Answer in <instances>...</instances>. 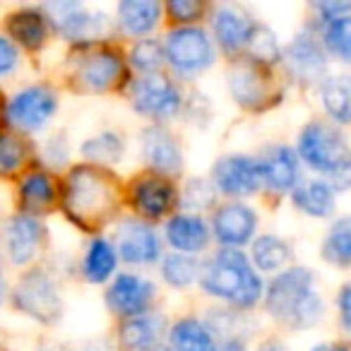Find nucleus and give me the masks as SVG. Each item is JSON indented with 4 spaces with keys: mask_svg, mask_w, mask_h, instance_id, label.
I'll return each instance as SVG.
<instances>
[{
    "mask_svg": "<svg viewBox=\"0 0 351 351\" xmlns=\"http://www.w3.org/2000/svg\"><path fill=\"white\" fill-rule=\"evenodd\" d=\"M63 215L77 229L99 234L121 210V183L111 171L94 164L75 166L60 188Z\"/></svg>",
    "mask_w": 351,
    "mask_h": 351,
    "instance_id": "f257e3e1",
    "label": "nucleus"
},
{
    "mask_svg": "<svg viewBox=\"0 0 351 351\" xmlns=\"http://www.w3.org/2000/svg\"><path fill=\"white\" fill-rule=\"evenodd\" d=\"M265 308L287 330H311L325 315L322 296L315 291V272L287 267L265 287Z\"/></svg>",
    "mask_w": 351,
    "mask_h": 351,
    "instance_id": "f03ea898",
    "label": "nucleus"
},
{
    "mask_svg": "<svg viewBox=\"0 0 351 351\" xmlns=\"http://www.w3.org/2000/svg\"><path fill=\"white\" fill-rule=\"evenodd\" d=\"M200 287L205 293L224 301L239 313L253 311L265 298V284L245 253L221 248L202 265Z\"/></svg>",
    "mask_w": 351,
    "mask_h": 351,
    "instance_id": "7ed1b4c3",
    "label": "nucleus"
},
{
    "mask_svg": "<svg viewBox=\"0 0 351 351\" xmlns=\"http://www.w3.org/2000/svg\"><path fill=\"white\" fill-rule=\"evenodd\" d=\"M296 154L308 169L325 176L337 193L351 191V147L330 121H311L298 132Z\"/></svg>",
    "mask_w": 351,
    "mask_h": 351,
    "instance_id": "20e7f679",
    "label": "nucleus"
},
{
    "mask_svg": "<svg viewBox=\"0 0 351 351\" xmlns=\"http://www.w3.org/2000/svg\"><path fill=\"white\" fill-rule=\"evenodd\" d=\"M164 58L183 77H195L215 65L217 49L200 25L173 27L164 39Z\"/></svg>",
    "mask_w": 351,
    "mask_h": 351,
    "instance_id": "39448f33",
    "label": "nucleus"
},
{
    "mask_svg": "<svg viewBox=\"0 0 351 351\" xmlns=\"http://www.w3.org/2000/svg\"><path fill=\"white\" fill-rule=\"evenodd\" d=\"M12 303L20 313L29 315L41 325H56L63 317V298H60L56 277L44 267H32L17 282L12 291Z\"/></svg>",
    "mask_w": 351,
    "mask_h": 351,
    "instance_id": "423d86ee",
    "label": "nucleus"
},
{
    "mask_svg": "<svg viewBox=\"0 0 351 351\" xmlns=\"http://www.w3.org/2000/svg\"><path fill=\"white\" fill-rule=\"evenodd\" d=\"M226 84H229L231 99L245 111H265L272 106L274 97H282L272 65L258 63L253 58L236 60V65H231L229 70Z\"/></svg>",
    "mask_w": 351,
    "mask_h": 351,
    "instance_id": "0eeeda50",
    "label": "nucleus"
},
{
    "mask_svg": "<svg viewBox=\"0 0 351 351\" xmlns=\"http://www.w3.org/2000/svg\"><path fill=\"white\" fill-rule=\"evenodd\" d=\"M73 77L80 92L108 94L125 82V58L111 46H87V51H82L75 60Z\"/></svg>",
    "mask_w": 351,
    "mask_h": 351,
    "instance_id": "6e6552de",
    "label": "nucleus"
},
{
    "mask_svg": "<svg viewBox=\"0 0 351 351\" xmlns=\"http://www.w3.org/2000/svg\"><path fill=\"white\" fill-rule=\"evenodd\" d=\"M130 104L140 116L164 125V121H171L181 113L183 97L181 89L169 75H142L130 82Z\"/></svg>",
    "mask_w": 351,
    "mask_h": 351,
    "instance_id": "1a4fd4ad",
    "label": "nucleus"
},
{
    "mask_svg": "<svg viewBox=\"0 0 351 351\" xmlns=\"http://www.w3.org/2000/svg\"><path fill=\"white\" fill-rule=\"evenodd\" d=\"M44 12L49 15L51 25H56L58 34L73 44L92 46L94 41L104 39L111 29V20L104 12L87 10L80 3H56L44 5Z\"/></svg>",
    "mask_w": 351,
    "mask_h": 351,
    "instance_id": "9d476101",
    "label": "nucleus"
},
{
    "mask_svg": "<svg viewBox=\"0 0 351 351\" xmlns=\"http://www.w3.org/2000/svg\"><path fill=\"white\" fill-rule=\"evenodd\" d=\"M58 94L49 84H32L15 94L5 106V121L22 132H39L53 121Z\"/></svg>",
    "mask_w": 351,
    "mask_h": 351,
    "instance_id": "9b49d317",
    "label": "nucleus"
},
{
    "mask_svg": "<svg viewBox=\"0 0 351 351\" xmlns=\"http://www.w3.org/2000/svg\"><path fill=\"white\" fill-rule=\"evenodd\" d=\"M212 186L217 188V193L234 200L260 193L265 188V181L258 156L226 154L217 159V164L212 166Z\"/></svg>",
    "mask_w": 351,
    "mask_h": 351,
    "instance_id": "f8f14e48",
    "label": "nucleus"
},
{
    "mask_svg": "<svg viewBox=\"0 0 351 351\" xmlns=\"http://www.w3.org/2000/svg\"><path fill=\"white\" fill-rule=\"evenodd\" d=\"M128 200L135 210V217L142 221L169 219L171 212L178 207V188L171 183V178L156 173H145L130 183Z\"/></svg>",
    "mask_w": 351,
    "mask_h": 351,
    "instance_id": "ddd939ff",
    "label": "nucleus"
},
{
    "mask_svg": "<svg viewBox=\"0 0 351 351\" xmlns=\"http://www.w3.org/2000/svg\"><path fill=\"white\" fill-rule=\"evenodd\" d=\"M282 58L287 63V70L298 82H317L327 77V63L330 56L325 53L322 41L311 29H303L289 41V46L282 51Z\"/></svg>",
    "mask_w": 351,
    "mask_h": 351,
    "instance_id": "4468645a",
    "label": "nucleus"
},
{
    "mask_svg": "<svg viewBox=\"0 0 351 351\" xmlns=\"http://www.w3.org/2000/svg\"><path fill=\"white\" fill-rule=\"evenodd\" d=\"M113 245L121 260L130 265H154L161 258V239L149 221L137 217L121 219L113 234Z\"/></svg>",
    "mask_w": 351,
    "mask_h": 351,
    "instance_id": "2eb2a0df",
    "label": "nucleus"
},
{
    "mask_svg": "<svg viewBox=\"0 0 351 351\" xmlns=\"http://www.w3.org/2000/svg\"><path fill=\"white\" fill-rule=\"evenodd\" d=\"M154 284L145 279L142 274L123 272L113 277V282L106 289V306L113 315L123 317H137L149 313L152 301H154Z\"/></svg>",
    "mask_w": 351,
    "mask_h": 351,
    "instance_id": "dca6fc26",
    "label": "nucleus"
},
{
    "mask_svg": "<svg viewBox=\"0 0 351 351\" xmlns=\"http://www.w3.org/2000/svg\"><path fill=\"white\" fill-rule=\"evenodd\" d=\"M210 231L224 248H241L250 243L258 231V212L245 202H224L212 215Z\"/></svg>",
    "mask_w": 351,
    "mask_h": 351,
    "instance_id": "f3484780",
    "label": "nucleus"
},
{
    "mask_svg": "<svg viewBox=\"0 0 351 351\" xmlns=\"http://www.w3.org/2000/svg\"><path fill=\"white\" fill-rule=\"evenodd\" d=\"M140 152L145 164L149 166L152 173L173 178L183 171V149L178 145L171 130H166L159 123H152L142 130Z\"/></svg>",
    "mask_w": 351,
    "mask_h": 351,
    "instance_id": "a211bd4d",
    "label": "nucleus"
},
{
    "mask_svg": "<svg viewBox=\"0 0 351 351\" xmlns=\"http://www.w3.org/2000/svg\"><path fill=\"white\" fill-rule=\"evenodd\" d=\"M3 243H5L8 260L15 267H27L41 253V245H44V224L36 217L20 215L17 212L15 217L8 219Z\"/></svg>",
    "mask_w": 351,
    "mask_h": 351,
    "instance_id": "6ab92c4d",
    "label": "nucleus"
},
{
    "mask_svg": "<svg viewBox=\"0 0 351 351\" xmlns=\"http://www.w3.org/2000/svg\"><path fill=\"white\" fill-rule=\"evenodd\" d=\"M258 22L239 5H217L212 10V34L224 53L239 56L248 49V41Z\"/></svg>",
    "mask_w": 351,
    "mask_h": 351,
    "instance_id": "aec40b11",
    "label": "nucleus"
},
{
    "mask_svg": "<svg viewBox=\"0 0 351 351\" xmlns=\"http://www.w3.org/2000/svg\"><path fill=\"white\" fill-rule=\"evenodd\" d=\"M260 169H263V181L267 191L277 195H291L293 188L301 183V159L296 149L289 145H272L258 156Z\"/></svg>",
    "mask_w": 351,
    "mask_h": 351,
    "instance_id": "412c9836",
    "label": "nucleus"
},
{
    "mask_svg": "<svg viewBox=\"0 0 351 351\" xmlns=\"http://www.w3.org/2000/svg\"><path fill=\"white\" fill-rule=\"evenodd\" d=\"M164 236L173 253L183 255H197L210 245L212 231L210 224L202 219V215H188V212H178L166 219Z\"/></svg>",
    "mask_w": 351,
    "mask_h": 351,
    "instance_id": "4be33fe9",
    "label": "nucleus"
},
{
    "mask_svg": "<svg viewBox=\"0 0 351 351\" xmlns=\"http://www.w3.org/2000/svg\"><path fill=\"white\" fill-rule=\"evenodd\" d=\"M58 197L60 195L56 191V181L51 178L49 171H32L22 178L20 188H17L20 215H29L36 217V219L41 215H49Z\"/></svg>",
    "mask_w": 351,
    "mask_h": 351,
    "instance_id": "5701e85b",
    "label": "nucleus"
},
{
    "mask_svg": "<svg viewBox=\"0 0 351 351\" xmlns=\"http://www.w3.org/2000/svg\"><path fill=\"white\" fill-rule=\"evenodd\" d=\"M166 335H169V330H166L164 315L145 313V315L123 320L118 325L116 339L123 351H137V349H149V346L164 344Z\"/></svg>",
    "mask_w": 351,
    "mask_h": 351,
    "instance_id": "b1692460",
    "label": "nucleus"
},
{
    "mask_svg": "<svg viewBox=\"0 0 351 351\" xmlns=\"http://www.w3.org/2000/svg\"><path fill=\"white\" fill-rule=\"evenodd\" d=\"M49 29L51 20L44 8H22L8 17V34L27 51H39L49 39Z\"/></svg>",
    "mask_w": 351,
    "mask_h": 351,
    "instance_id": "393cba45",
    "label": "nucleus"
},
{
    "mask_svg": "<svg viewBox=\"0 0 351 351\" xmlns=\"http://www.w3.org/2000/svg\"><path fill=\"white\" fill-rule=\"evenodd\" d=\"M291 205L313 219H330L337 210V191L325 181H301L291 193Z\"/></svg>",
    "mask_w": 351,
    "mask_h": 351,
    "instance_id": "a878e982",
    "label": "nucleus"
},
{
    "mask_svg": "<svg viewBox=\"0 0 351 351\" xmlns=\"http://www.w3.org/2000/svg\"><path fill=\"white\" fill-rule=\"evenodd\" d=\"M161 12L164 8L152 0H125L116 8V25L125 36L142 39L156 29V25L161 22Z\"/></svg>",
    "mask_w": 351,
    "mask_h": 351,
    "instance_id": "bb28decb",
    "label": "nucleus"
},
{
    "mask_svg": "<svg viewBox=\"0 0 351 351\" xmlns=\"http://www.w3.org/2000/svg\"><path fill=\"white\" fill-rule=\"evenodd\" d=\"M317 94L332 125H351V75H327L317 84Z\"/></svg>",
    "mask_w": 351,
    "mask_h": 351,
    "instance_id": "cd10ccee",
    "label": "nucleus"
},
{
    "mask_svg": "<svg viewBox=\"0 0 351 351\" xmlns=\"http://www.w3.org/2000/svg\"><path fill=\"white\" fill-rule=\"evenodd\" d=\"M169 351H219L215 332L197 317H181L169 327Z\"/></svg>",
    "mask_w": 351,
    "mask_h": 351,
    "instance_id": "c85d7f7f",
    "label": "nucleus"
},
{
    "mask_svg": "<svg viewBox=\"0 0 351 351\" xmlns=\"http://www.w3.org/2000/svg\"><path fill=\"white\" fill-rule=\"evenodd\" d=\"M118 267V253L116 245L111 243L104 236H97L87 243V250L82 255V277L87 279L89 284H104L108 279H113Z\"/></svg>",
    "mask_w": 351,
    "mask_h": 351,
    "instance_id": "c756f323",
    "label": "nucleus"
},
{
    "mask_svg": "<svg viewBox=\"0 0 351 351\" xmlns=\"http://www.w3.org/2000/svg\"><path fill=\"white\" fill-rule=\"evenodd\" d=\"M291 245L277 234H263L250 245V263L267 274H279L291 263Z\"/></svg>",
    "mask_w": 351,
    "mask_h": 351,
    "instance_id": "7c9ffc66",
    "label": "nucleus"
},
{
    "mask_svg": "<svg viewBox=\"0 0 351 351\" xmlns=\"http://www.w3.org/2000/svg\"><path fill=\"white\" fill-rule=\"evenodd\" d=\"M320 258L332 267H351V215H344L332 221L327 234L322 236Z\"/></svg>",
    "mask_w": 351,
    "mask_h": 351,
    "instance_id": "2f4dec72",
    "label": "nucleus"
},
{
    "mask_svg": "<svg viewBox=\"0 0 351 351\" xmlns=\"http://www.w3.org/2000/svg\"><path fill=\"white\" fill-rule=\"evenodd\" d=\"M82 154L94 166H111L125 156V137L118 130H101L82 142Z\"/></svg>",
    "mask_w": 351,
    "mask_h": 351,
    "instance_id": "473e14b6",
    "label": "nucleus"
},
{
    "mask_svg": "<svg viewBox=\"0 0 351 351\" xmlns=\"http://www.w3.org/2000/svg\"><path fill=\"white\" fill-rule=\"evenodd\" d=\"M32 154V142L27 135L0 130V178H12L22 171Z\"/></svg>",
    "mask_w": 351,
    "mask_h": 351,
    "instance_id": "72a5a7b5",
    "label": "nucleus"
},
{
    "mask_svg": "<svg viewBox=\"0 0 351 351\" xmlns=\"http://www.w3.org/2000/svg\"><path fill=\"white\" fill-rule=\"evenodd\" d=\"M202 265L195 260V255L169 253L161 260V279L173 289H188L200 279Z\"/></svg>",
    "mask_w": 351,
    "mask_h": 351,
    "instance_id": "f704fd0d",
    "label": "nucleus"
},
{
    "mask_svg": "<svg viewBox=\"0 0 351 351\" xmlns=\"http://www.w3.org/2000/svg\"><path fill=\"white\" fill-rule=\"evenodd\" d=\"M320 41L330 58L339 60L344 65H351V15L322 25Z\"/></svg>",
    "mask_w": 351,
    "mask_h": 351,
    "instance_id": "c9c22d12",
    "label": "nucleus"
},
{
    "mask_svg": "<svg viewBox=\"0 0 351 351\" xmlns=\"http://www.w3.org/2000/svg\"><path fill=\"white\" fill-rule=\"evenodd\" d=\"M217 202V188L212 186V181L205 178H191L183 186V191L178 193V205L186 207L188 215H200V212L212 210Z\"/></svg>",
    "mask_w": 351,
    "mask_h": 351,
    "instance_id": "e433bc0d",
    "label": "nucleus"
},
{
    "mask_svg": "<svg viewBox=\"0 0 351 351\" xmlns=\"http://www.w3.org/2000/svg\"><path fill=\"white\" fill-rule=\"evenodd\" d=\"M128 63L142 75H156L159 68L166 63L164 58V44L156 39H137L128 53Z\"/></svg>",
    "mask_w": 351,
    "mask_h": 351,
    "instance_id": "4c0bfd02",
    "label": "nucleus"
},
{
    "mask_svg": "<svg viewBox=\"0 0 351 351\" xmlns=\"http://www.w3.org/2000/svg\"><path fill=\"white\" fill-rule=\"evenodd\" d=\"M248 51H250V58L258 60V63L265 65H272L282 58V46L277 41V34H274L269 27L265 25H255L253 36L248 41Z\"/></svg>",
    "mask_w": 351,
    "mask_h": 351,
    "instance_id": "58836bf2",
    "label": "nucleus"
},
{
    "mask_svg": "<svg viewBox=\"0 0 351 351\" xmlns=\"http://www.w3.org/2000/svg\"><path fill=\"white\" fill-rule=\"evenodd\" d=\"M207 5H202L200 0H171L166 5V15L173 20L178 27H193L205 17Z\"/></svg>",
    "mask_w": 351,
    "mask_h": 351,
    "instance_id": "ea45409f",
    "label": "nucleus"
},
{
    "mask_svg": "<svg viewBox=\"0 0 351 351\" xmlns=\"http://www.w3.org/2000/svg\"><path fill=\"white\" fill-rule=\"evenodd\" d=\"M68 154H70V147H68V140H65L63 132H56V135H51V137H46V140H44L41 156H44V161L49 166H53V169L65 166Z\"/></svg>",
    "mask_w": 351,
    "mask_h": 351,
    "instance_id": "a19ab883",
    "label": "nucleus"
},
{
    "mask_svg": "<svg viewBox=\"0 0 351 351\" xmlns=\"http://www.w3.org/2000/svg\"><path fill=\"white\" fill-rule=\"evenodd\" d=\"M20 68V51L10 39L0 36V77H8Z\"/></svg>",
    "mask_w": 351,
    "mask_h": 351,
    "instance_id": "79ce46f5",
    "label": "nucleus"
},
{
    "mask_svg": "<svg viewBox=\"0 0 351 351\" xmlns=\"http://www.w3.org/2000/svg\"><path fill=\"white\" fill-rule=\"evenodd\" d=\"M337 317L346 335H351V284H344L337 293Z\"/></svg>",
    "mask_w": 351,
    "mask_h": 351,
    "instance_id": "37998d69",
    "label": "nucleus"
},
{
    "mask_svg": "<svg viewBox=\"0 0 351 351\" xmlns=\"http://www.w3.org/2000/svg\"><path fill=\"white\" fill-rule=\"evenodd\" d=\"M315 12H317V20L322 25H327V22H335L339 17L351 15V3H317Z\"/></svg>",
    "mask_w": 351,
    "mask_h": 351,
    "instance_id": "c03bdc74",
    "label": "nucleus"
},
{
    "mask_svg": "<svg viewBox=\"0 0 351 351\" xmlns=\"http://www.w3.org/2000/svg\"><path fill=\"white\" fill-rule=\"evenodd\" d=\"M311 351H351L349 344H341V341H320Z\"/></svg>",
    "mask_w": 351,
    "mask_h": 351,
    "instance_id": "a18cd8bd",
    "label": "nucleus"
},
{
    "mask_svg": "<svg viewBox=\"0 0 351 351\" xmlns=\"http://www.w3.org/2000/svg\"><path fill=\"white\" fill-rule=\"evenodd\" d=\"M219 351H245V344L243 339H229L219 346Z\"/></svg>",
    "mask_w": 351,
    "mask_h": 351,
    "instance_id": "49530a36",
    "label": "nucleus"
},
{
    "mask_svg": "<svg viewBox=\"0 0 351 351\" xmlns=\"http://www.w3.org/2000/svg\"><path fill=\"white\" fill-rule=\"evenodd\" d=\"M73 351H108L104 344H84V346H77V349Z\"/></svg>",
    "mask_w": 351,
    "mask_h": 351,
    "instance_id": "de8ad7c7",
    "label": "nucleus"
},
{
    "mask_svg": "<svg viewBox=\"0 0 351 351\" xmlns=\"http://www.w3.org/2000/svg\"><path fill=\"white\" fill-rule=\"evenodd\" d=\"M258 351H287L282 344H277V341H269V344H263Z\"/></svg>",
    "mask_w": 351,
    "mask_h": 351,
    "instance_id": "09e8293b",
    "label": "nucleus"
},
{
    "mask_svg": "<svg viewBox=\"0 0 351 351\" xmlns=\"http://www.w3.org/2000/svg\"><path fill=\"white\" fill-rule=\"evenodd\" d=\"M3 301H5V277L0 272V306H3Z\"/></svg>",
    "mask_w": 351,
    "mask_h": 351,
    "instance_id": "8fccbe9b",
    "label": "nucleus"
},
{
    "mask_svg": "<svg viewBox=\"0 0 351 351\" xmlns=\"http://www.w3.org/2000/svg\"><path fill=\"white\" fill-rule=\"evenodd\" d=\"M137 351H169L166 344H156V346H149V349H137Z\"/></svg>",
    "mask_w": 351,
    "mask_h": 351,
    "instance_id": "3c124183",
    "label": "nucleus"
},
{
    "mask_svg": "<svg viewBox=\"0 0 351 351\" xmlns=\"http://www.w3.org/2000/svg\"><path fill=\"white\" fill-rule=\"evenodd\" d=\"M0 116H3V99H0Z\"/></svg>",
    "mask_w": 351,
    "mask_h": 351,
    "instance_id": "603ef678",
    "label": "nucleus"
},
{
    "mask_svg": "<svg viewBox=\"0 0 351 351\" xmlns=\"http://www.w3.org/2000/svg\"><path fill=\"white\" fill-rule=\"evenodd\" d=\"M41 351H49V349H41Z\"/></svg>",
    "mask_w": 351,
    "mask_h": 351,
    "instance_id": "864d4df0",
    "label": "nucleus"
}]
</instances>
